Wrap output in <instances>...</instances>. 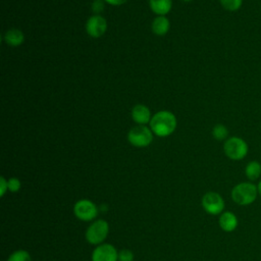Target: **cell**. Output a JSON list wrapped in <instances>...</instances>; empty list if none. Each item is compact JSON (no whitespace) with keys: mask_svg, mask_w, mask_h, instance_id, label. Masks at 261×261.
<instances>
[{"mask_svg":"<svg viewBox=\"0 0 261 261\" xmlns=\"http://www.w3.org/2000/svg\"><path fill=\"white\" fill-rule=\"evenodd\" d=\"M150 128L153 134L160 138L170 136L176 128V117L168 110H160L156 112L150 120Z\"/></svg>","mask_w":261,"mask_h":261,"instance_id":"1","label":"cell"},{"mask_svg":"<svg viewBox=\"0 0 261 261\" xmlns=\"http://www.w3.org/2000/svg\"><path fill=\"white\" fill-rule=\"evenodd\" d=\"M258 195L257 186L244 181L236 185L231 190V199L234 203L241 206H248L255 202Z\"/></svg>","mask_w":261,"mask_h":261,"instance_id":"2","label":"cell"},{"mask_svg":"<svg viewBox=\"0 0 261 261\" xmlns=\"http://www.w3.org/2000/svg\"><path fill=\"white\" fill-rule=\"evenodd\" d=\"M224 154L231 160L238 161L244 159L249 151L247 142L240 137H230L225 140L223 144Z\"/></svg>","mask_w":261,"mask_h":261,"instance_id":"3","label":"cell"},{"mask_svg":"<svg viewBox=\"0 0 261 261\" xmlns=\"http://www.w3.org/2000/svg\"><path fill=\"white\" fill-rule=\"evenodd\" d=\"M153 136L154 134L150 127L138 124L137 126L130 128L127 133V141L135 147L144 148L152 143Z\"/></svg>","mask_w":261,"mask_h":261,"instance_id":"4","label":"cell"},{"mask_svg":"<svg viewBox=\"0 0 261 261\" xmlns=\"http://www.w3.org/2000/svg\"><path fill=\"white\" fill-rule=\"evenodd\" d=\"M109 224L104 219L95 220L86 230V240L91 245H101L107 238Z\"/></svg>","mask_w":261,"mask_h":261,"instance_id":"5","label":"cell"},{"mask_svg":"<svg viewBox=\"0 0 261 261\" xmlns=\"http://www.w3.org/2000/svg\"><path fill=\"white\" fill-rule=\"evenodd\" d=\"M202 206L208 214L218 215L224 210V200L218 193L208 192L202 198Z\"/></svg>","mask_w":261,"mask_h":261,"instance_id":"6","label":"cell"},{"mask_svg":"<svg viewBox=\"0 0 261 261\" xmlns=\"http://www.w3.org/2000/svg\"><path fill=\"white\" fill-rule=\"evenodd\" d=\"M73 213L80 220L90 221L96 218L98 214V209L92 201L88 199H82L74 204Z\"/></svg>","mask_w":261,"mask_h":261,"instance_id":"7","label":"cell"},{"mask_svg":"<svg viewBox=\"0 0 261 261\" xmlns=\"http://www.w3.org/2000/svg\"><path fill=\"white\" fill-rule=\"evenodd\" d=\"M107 31V21L100 14L90 16L86 22V32L92 38H100Z\"/></svg>","mask_w":261,"mask_h":261,"instance_id":"8","label":"cell"},{"mask_svg":"<svg viewBox=\"0 0 261 261\" xmlns=\"http://www.w3.org/2000/svg\"><path fill=\"white\" fill-rule=\"evenodd\" d=\"M92 261H118V252L111 244L98 245L92 253Z\"/></svg>","mask_w":261,"mask_h":261,"instance_id":"9","label":"cell"},{"mask_svg":"<svg viewBox=\"0 0 261 261\" xmlns=\"http://www.w3.org/2000/svg\"><path fill=\"white\" fill-rule=\"evenodd\" d=\"M130 115L133 120L139 125H146L147 123H150V120L152 118L150 109L144 104L135 105L132 109Z\"/></svg>","mask_w":261,"mask_h":261,"instance_id":"10","label":"cell"},{"mask_svg":"<svg viewBox=\"0 0 261 261\" xmlns=\"http://www.w3.org/2000/svg\"><path fill=\"white\" fill-rule=\"evenodd\" d=\"M219 226L222 230L226 231V232H231L233 231L238 224H239V221H238V218L237 216L230 212V211H224L220 214L219 216Z\"/></svg>","mask_w":261,"mask_h":261,"instance_id":"11","label":"cell"},{"mask_svg":"<svg viewBox=\"0 0 261 261\" xmlns=\"http://www.w3.org/2000/svg\"><path fill=\"white\" fill-rule=\"evenodd\" d=\"M3 41L10 47H18L24 42V34L20 30L12 28L4 33Z\"/></svg>","mask_w":261,"mask_h":261,"instance_id":"12","label":"cell"},{"mask_svg":"<svg viewBox=\"0 0 261 261\" xmlns=\"http://www.w3.org/2000/svg\"><path fill=\"white\" fill-rule=\"evenodd\" d=\"M152 32L157 36H164L170 29L169 19L165 15H158L152 21Z\"/></svg>","mask_w":261,"mask_h":261,"instance_id":"13","label":"cell"},{"mask_svg":"<svg viewBox=\"0 0 261 261\" xmlns=\"http://www.w3.org/2000/svg\"><path fill=\"white\" fill-rule=\"evenodd\" d=\"M151 10L157 15H166L172 8V0H149Z\"/></svg>","mask_w":261,"mask_h":261,"instance_id":"14","label":"cell"},{"mask_svg":"<svg viewBox=\"0 0 261 261\" xmlns=\"http://www.w3.org/2000/svg\"><path fill=\"white\" fill-rule=\"evenodd\" d=\"M245 174L250 180L258 179L261 175V163L256 160L250 161L245 167Z\"/></svg>","mask_w":261,"mask_h":261,"instance_id":"15","label":"cell"},{"mask_svg":"<svg viewBox=\"0 0 261 261\" xmlns=\"http://www.w3.org/2000/svg\"><path fill=\"white\" fill-rule=\"evenodd\" d=\"M212 136L217 141L225 140L228 136V129L224 124H221V123L215 124L212 128Z\"/></svg>","mask_w":261,"mask_h":261,"instance_id":"16","label":"cell"},{"mask_svg":"<svg viewBox=\"0 0 261 261\" xmlns=\"http://www.w3.org/2000/svg\"><path fill=\"white\" fill-rule=\"evenodd\" d=\"M7 261H32V258L28 251L17 250L10 254Z\"/></svg>","mask_w":261,"mask_h":261,"instance_id":"17","label":"cell"},{"mask_svg":"<svg viewBox=\"0 0 261 261\" xmlns=\"http://www.w3.org/2000/svg\"><path fill=\"white\" fill-rule=\"evenodd\" d=\"M221 6L228 11H237L242 7L243 0H219Z\"/></svg>","mask_w":261,"mask_h":261,"instance_id":"18","label":"cell"},{"mask_svg":"<svg viewBox=\"0 0 261 261\" xmlns=\"http://www.w3.org/2000/svg\"><path fill=\"white\" fill-rule=\"evenodd\" d=\"M8 180V191L12 192V193H15V192H18L20 190V187H21V184H20V180L16 177H10Z\"/></svg>","mask_w":261,"mask_h":261,"instance_id":"19","label":"cell"},{"mask_svg":"<svg viewBox=\"0 0 261 261\" xmlns=\"http://www.w3.org/2000/svg\"><path fill=\"white\" fill-rule=\"evenodd\" d=\"M118 261H134V254L128 249H123L118 252Z\"/></svg>","mask_w":261,"mask_h":261,"instance_id":"20","label":"cell"},{"mask_svg":"<svg viewBox=\"0 0 261 261\" xmlns=\"http://www.w3.org/2000/svg\"><path fill=\"white\" fill-rule=\"evenodd\" d=\"M104 0H94L92 3V10L95 14H99L104 9Z\"/></svg>","mask_w":261,"mask_h":261,"instance_id":"21","label":"cell"},{"mask_svg":"<svg viewBox=\"0 0 261 261\" xmlns=\"http://www.w3.org/2000/svg\"><path fill=\"white\" fill-rule=\"evenodd\" d=\"M6 191H8V180L4 176H1L0 177V196L3 197Z\"/></svg>","mask_w":261,"mask_h":261,"instance_id":"22","label":"cell"},{"mask_svg":"<svg viewBox=\"0 0 261 261\" xmlns=\"http://www.w3.org/2000/svg\"><path fill=\"white\" fill-rule=\"evenodd\" d=\"M107 4H110L112 6H119L124 4L127 0H104Z\"/></svg>","mask_w":261,"mask_h":261,"instance_id":"23","label":"cell"},{"mask_svg":"<svg viewBox=\"0 0 261 261\" xmlns=\"http://www.w3.org/2000/svg\"><path fill=\"white\" fill-rule=\"evenodd\" d=\"M257 189H258V194L261 196V180L258 182V185H257Z\"/></svg>","mask_w":261,"mask_h":261,"instance_id":"24","label":"cell"},{"mask_svg":"<svg viewBox=\"0 0 261 261\" xmlns=\"http://www.w3.org/2000/svg\"><path fill=\"white\" fill-rule=\"evenodd\" d=\"M181 1H184V2H190V1H192V0H181Z\"/></svg>","mask_w":261,"mask_h":261,"instance_id":"25","label":"cell"},{"mask_svg":"<svg viewBox=\"0 0 261 261\" xmlns=\"http://www.w3.org/2000/svg\"><path fill=\"white\" fill-rule=\"evenodd\" d=\"M260 129H261V125H260Z\"/></svg>","mask_w":261,"mask_h":261,"instance_id":"26","label":"cell"}]
</instances>
